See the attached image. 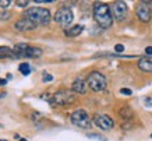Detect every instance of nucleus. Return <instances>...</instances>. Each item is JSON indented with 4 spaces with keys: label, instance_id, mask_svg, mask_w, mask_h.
Returning <instances> with one entry per match:
<instances>
[{
    "label": "nucleus",
    "instance_id": "obj_13",
    "mask_svg": "<svg viewBox=\"0 0 152 141\" xmlns=\"http://www.w3.org/2000/svg\"><path fill=\"white\" fill-rule=\"evenodd\" d=\"M27 46L25 43H18V45L14 46L13 53H14V59H23L25 57V50H27Z\"/></svg>",
    "mask_w": 152,
    "mask_h": 141
},
{
    "label": "nucleus",
    "instance_id": "obj_29",
    "mask_svg": "<svg viewBox=\"0 0 152 141\" xmlns=\"http://www.w3.org/2000/svg\"><path fill=\"white\" fill-rule=\"evenodd\" d=\"M13 78V74H7V80H11Z\"/></svg>",
    "mask_w": 152,
    "mask_h": 141
},
{
    "label": "nucleus",
    "instance_id": "obj_32",
    "mask_svg": "<svg viewBox=\"0 0 152 141\" xmlns=\"http://www.w3.org/2000/svg\"><path fill=\"white\" fill-rule=\"evenodd\" d=\"M0 141H7V140H0Z\"/></svg>",
    "mask_w": 152,
    "mask_h": 141
},
{
    "label": "nucleus",
    "instance_id": "obj_20",
    "mask_svg": "<svg viewBox=\"0 0 152 141\" xmlns=\"http://www.w3.org/2000/svg\"><path fill=\"white\" fill-rule=\"evenodd\" d=\"M88 138H94V140H99V141H106V137L101 136V134H95V133H89L87 134Z\"/></svg>",
    "mask_w": 152,
    "mask_h": 141
},
{
    "label": "nucleus",
    "instance_id": "obj_16",
    "mask_svg": "<svg viewBox=\"0 0 152 141\" xmlns=\"http://www.w3.org/2000/svg\"><path fill=\"white\" fill-rule=\"evenodd\" d=\"M14 59L13 49L9 46H0V59Z\"/></svg>",
    "mask_w": 152,
    "mask_h": 141
},
{
    "label": "nucleus",
    "instance_id": "obj_8",
    "mask_svg": "<svg viewBox=\"0 0 152 141\" xmlns=\"http://www.w3.org/2000/svg\"><path fill=\"white\" fill-rule=\"evenodd\" d=\"M135 14H137V17L140 18V21H142V23L151 21L152 11H151V7H149V4H148L147 1H141V3L137 4V7H135Z\"/></svg>",
    "mask_w": 152,
    "mask_h": 141
},
{
    "label": "nucleus",
    "instance_id": "obj_31",
    "mask_svg": "<svg viewBox=\"0 0 152 141\" xmlns=\"http://www.w3.org/2000/svg\"><path fill=\"white\" fill-rule=\"evenodd\" d=\"M18 141H28V140H25V138H21V140H18Z\"/></svg>",
    "mask_w": 152,
    "mask_h": 141
},
{
    "label": "nucleus",
    "instance_id": "obj_9",
    "mask_svg": "<svg viewBox=\"0 0 152 141\" xmlns=\"http://www.w3.org/2000/svg\"><path fill=\"white\" fill-rule=\"evenodd\" d=\"M94 123H95L99 129H102V130H110V129H113V126H115L113 119H112L110 116L103 115V113L95 115V116H94Z\"/></svg>",
    "mask_w": 152,
    "mask_h": 141
},
{
    "label": "nucleus",
    "instance_id": "obj_1",
    "mask_svg": "<svg viewBox=\"0 0 152 141\" xmlns=\"http://www.w3.org/2000/svg\"><path fill=\"white\" fill-rule=\"evenodd\" d=\"M94 18L98 23V25L103 29L110 28L113 24V14L109 4L106 3H95L94 6Z\"/></svg>",
    "mask_w": 152,
    "mask_h": 141
},
{
    "label": "nucleus",
    "instance_id": "obj_30",
    "mask_svg": "<svg viewBox=\"0 0 152 141\" xmlns=\"http://www.w3.org/2000/svg\"><path fill=\"white\" fill-rule=\"evenodd\" d=\"M6 96V92H1V94H0V98H4Z\"/></svg>",
    "mask_w": 152,
    "mask_h": 141
},
{
    "label": "nucleus",
    "instance_id": "obj_7",
    "mask_svg": "<svg viewBox=\"0 0 152 141\" xmlns=\"http://www.w3.org/2000/svg\"><path fill=\"white\" fill-rule=\"evenodd\" d=\"M112 9V14H113V18H116L117 21H123L127 18V13H129V7L124 1H115Z\"/></svg>",
    "mask_w": 152,
    "mask_h": 141
},
{
    "label": "nucleus",
    "instance_id": "obj_28",
    "mask_svg": "<svg viewBox=\"0 0 152 141\" xmlns=\"http://www.w3.org/2000/svg\"><path fill=\"white\" fill-rule=\"evenodd\" d=\"M7 84V78H0V87H4Z\"/></svg>",
    "mask_w": 152,
    "mask_h": 141
},
{
    "label": "nucleus",
    "instance_id": "obj_10",
    "mask_svg": "<svg viewBox=\"0 0 152 141\" xmlns=\"http://www.w3.org/2000/svg\"><path fill=\"white\" fill-rule=\"evenodd\" d=\"M37 28V24L32 23L29 18L24 17V18H20L17 23H15V29L18 31H32Z\"/></svg>",
    "mask_w": 152,
    "mask_h": 141
},
{
    "label": "nucleus",
    "instance_id": "obj_23",
    "mask_svg": "<svg viewBox=\"0 0 152 141\" xmlns=\"http://www.w3.org/2000/svg\"><path fill=\"white\" fill-rule=\"evenodd\" d=\"M10 4H11L10 0H0V7H3V10H4L6 7H9Z\"/></svg>",
    "mask_w": 152,
    "mask_h": 141
},
{
    "label": "nucleus",
    "instance_id": "obj_3",
    "mask_svg": "<svg viewBox=\"0 0 152 141\" xmlns=\"http://www.w3.org/2000/svg\"><path fill=\"white\" fill-rule=\"evenodd\" d=\"M87 85L95 92L103 91L107 85V81H106V77L99 71H92V73L88 74L87 77Z\"/></svg>",
    "mask_w": 152,
    "mask_h": 141
},
{
    "label": "nucleus",
    "instance_id": "obj_19",
    "mask_svg": "<svg viewBox=\"0 0 152 141\" xmlns=\"http://www.w3.org/2000/svg\"><path fill=\"white\" fill-rule=\"evenodd\" d=\"M9 18H11V13L9 10H1L0 11V21H7Z\"/></svg>",
    "mask_w": 152,
    "mask_h": 141
},
{
    "label": "nucleus",
    "instance_id": "obj_11",
    "mask_svg": "<svg viewBox=\"0 0 152 141\" xmlns=\"http://www.w3.org/2000/svg\"><path fill=\"white\" fill-rule=\"evenodd\" d=\"M138 68L145 73H152V56H145L138 60Z\"/></svg>",
    "mask_w": 152,
    "mask_h": 141
},
{
    "label": "nucleus",
    "instance_id": "obj_17",
    "mask_svg": "<svg viewBox=\"0 0 152 141\" xmlns=\"http://www.w3.org/2000/svg\"><path fill=\"white\" fill-rule=\"evenodd\" d=\"M120 116L124 119V120H131L134 116L133 110H131V108H129V106H123L121 109H120Z\"/></svg>",
    "mask_w": 152,
    "mask_h": 141
},
{
    "label": "nucleus",
    "instance_id": "obj_12",
    "mask_svg": "<svg viewBox=\"0 0 152 141\" xmlns=\"http://www.w3.org/2000/svg\"><path fill=\"white\" fill-rule=\"evenodd\" d=\"M71 90L74 92H77V94H84V92L87 91V81L83 80V78H75L71 84Z\"/></svg>",
    "mask_w": 152,
    "mask_h": 141
},
{
    "label": "nucleus",
    "instance_id": "obj_2",
    "mask_svg": "<svg viewBox=\"0 0 152 141\" xmlns=\"http://www.w3.org/2000/svg\"><path fill=\"white\" fill-rule=\"evenodd\" d=\"M25 17L29 18L37 25H48L50 23V11L43 7H31L25 10Z\"/></svg>",
    "mask_w": 152,
    "mask_h": 141
},
{
    "label": "nucleus",
    "instance_id": "obj_21",
    "mask_svg": "<svg viewBox=\"0 0 152 141\" xmlns=\"http://www.w3.org/2000/svg\"><path fill=\"white\" fill-rule=\"evenodd\" d=\"M52 80H53V76H52V74H49V73H45V74H43V77H42V81H43V82H50Z\"/></svg>",
    "mask_w": 152,
    "mask_h": 141
},
{
    "label": "nucleus",
    "instance_id": "obj_27",
    "mask_svg": "<svg viewBox=\"0 0 152 141\" xmlns=\"http://www.w3.org/2000/svg\"><path fill=\"white\" fill-rule=\"evenodd\" d=\"M145 55L147 56H152V46H148L145 49Z\"/></svg>",
    "mask_w": 152,
    "mask_h": 141
},
{
    "label": "nucleus",
    "instance_id": "obj_5",
    "mask_svg": "<svg viewBox=\"0 0 152 141\" xmlns=\"http://www.w3.org/2000/svg\"><path fill=\"white\" fill-rule=\"evenodd\" d=\"M53 20H55L57 24H60L61 27H69L70 24L73 23L74 14H73V11H71V9L63 6V7H60V9L55 13Z\"/></svg>",
    "mask_w": 152,
    "mask_h": 141
},
{
    "label": "nucleus",
    "instance_id": "obj_6",
    "mask_svg": "<svg viewBox=\"0 0 152 141\" xmlns=\"http://www.w3.org/2000/svg\"><path fill=\"white\" fill-rule=\"evenodd\" d=\"M75 99H77L75 94L69 91V90L57 91L53 95V104H56V105H70V104H73V102H75Z\"/></svg>",
    "mask_w": 152,
    "mask_h": 141
},
{
    "label": "nucleus",
    "instance_id": "obj_26",
    "mask_svg": "<svg viewBox=\"0 0 152 141\" xmlns=\"http://www.w3.org/2000/svg\"><path fill=\"white\" fill-rule=\"evenodd\" d=\"M144 102H145V105H147L148 108H152V98H151V96H147Z\"/></svg>",
    "mask_w": 152,
    "mask_h": 141
},
{
    "label": "nucleus",
    "instance_id": "obj_18",
    "mask_svg": "<svg viewBox=\"0 0 152 141\" xmlns=\"http://www.w3.org/2000/svg\"><path fill=\"white\" fill-rule=\"evenodd\" d=\"M18 68H20V71H21L24 76H28V74L31 73V67H29V64L28 63H21Z\"/></svg>",
    "mask_w": 152,
    "mask_h": 141
},
{
    "label": "nucleus",
    "instance_id": "obj_24",
    "mask_svg": "<svg viewBox=\"0 0 152 141\" xmlns=\"http://www.w3.org/2000/svg\"><path fill=\"white\" fill-rule=\"evenodd\" d=\"M115 52H117V53H121V52H124V46L121 45V43H117V45L115 46Z\"/></svg>",
    "mask_w": 152,
    "mask_h": 141
},
{
    "label": "nucleus",
    "instance_id": "obj_15",
    "mask_svg": "<svg viewBox=\"0 0 152 141\" xmlns=\"http://www.w3.org/2000/svg\"><path fill=\"white\" fill-rule=\"evenodd\" d=\"M83 29H84L83 25H73L71 28H67L64 31V34L67 37H78L80 34L83 32Z\"/></svg>",
    "mask_w": 152,
    "mask_h": 141
},
{
    "label": "nucleus",
    "instance_id": "obj_14",
    "mask_svg": "<svg viewBox=\"0 0 152 141\" xmlns=\"http://www.w3.org/2000/svg\"><path fill=\"white\" fill-rule=\"evenodd\" d=\"M42 56V50L39 48H35V46H27V50H25V57H31V59H38Z\"/></svg>",
    "mask_w": 152,
    "mask_h": 141
},
{
    "label": "nucleus",
    "instance_id": "obj_4",
    "mask_svg": "<svg viewBox=\"0 0 152 141\" xmlns=\"http://www.w3.org/2000/svg\"><path fill=\"white\" fill-rule=\"evenodd\" d=\"M70 120H71V123H73L74 126L81 127V129H89L92 126V122H91L88 113L83 109H78V110H75V112H73L71 116H70Z\"/></svg>",
    "mask_w": 152,
    "mask_h": 141
},
{
    "label": "nucleus",
    "instance_id": "obj_22",
    "mask_svg": "<svg viewBox=\"0 0 152 141\" xmlns=\"http://www.w3.org/2000/svg\"><path fill=\"white\" fill-rule=\"evenodd\" d=\"M15 6H18V7H27L28 0H17V1H15Z\"/></svg>",
    "mask_w": 152,
    "mask_h": 141
},
{
    "label": "nucleus",
    "instance_id": "obj_25",
    "mask_svg": "<svg viewBox=\"0 0 152 141\" xmlns=\"http://www.w3.org/2000/svg\"><path fill=\"white\" fill-rule=\"evenodd\" d=\"M120 92L123 94V95H131L133 92H131V90H129V88H121L120 90Z\"/></svg>",
    "mask_w": 152,
    "mask_h": 141
},
{
    "label": "nucleus",
    "instance_id": "obj_33",
    "mask_svg": "<svg viewBox=\"0 0 152 141\" xmlns=\"http://www.w3.org/2000/svg\"><path fill=\"white\" fill-rule=\"evenodd\" d=\"M151 137H152V134H151Z\"/></svg>",
    "mask_w": 152,
    "mask_h": 141
}]
</instances>
